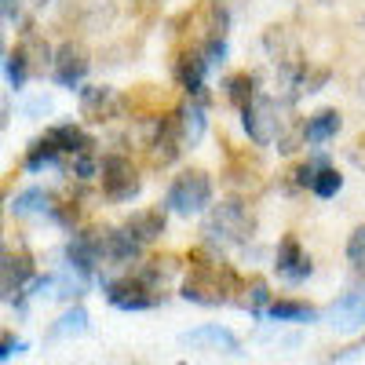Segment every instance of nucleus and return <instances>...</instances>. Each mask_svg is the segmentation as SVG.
Wrapping results in <instances>:
<instances>
[{
  "instance_id": "18",
  "label": "nucleus",
  "mask_w": 365,
  "mask_h": 365,
  "mask_svg": "<svg viewBox=\"0 0 365 365\" xmlns=\"http://www.w3.org/2000/svg\"><path fill=\"white\" fill-rule=\"evenodd\" d=\"M340 128H344V117L336 110H318L314 117L303 120V135H307V143H329V139H336Z\"/></svg>"
},
{
  "instance_id": "8",
  "label": "nucleus",
  "mask_w": 365,
  "mask_h": 365,
  "mask_svg": "<svg viewBox=\"0 0 365 365\" xmlns=\"http://www.w3.org/2000/svg\"><path fill=\"white\" fill-rule=\"evenodd\" d=\"M29 282H34V259L26 252H0V299L15 303Z\"/></svg>"
},
{
  "instance_id": "16",
  "label": "nucleus",
  "mask_w": 365,
  "mask_h": 365,
  "mask_svg": "<svg viewBox=\"0 0 365 365\" xmlns=\"http://www.w3.org/2000/svg\"><path fill=\"white\" fill-rule=\"evenodd\" d=\"M125 230L139 241V245H150L165 234V208H139L132 212V220L125 223Z\"/></svg>"
},
{
  "instance_id": "11",
  "label": "nucleus",
  "mask_w": 365,
  "mask_h": 365,
  "mask_svg": "<svg viewBox=\"0 0 365 365\" xmlns=\"http://www.w3.org/2000/svg\"><path fill=\"white\" fill-rule=\"evenodd\" d=\"M88 66H91L88 51L81 44H73V41H66L63 48L55 51V58H51V73H55V81L63 84V88H77L84 81Z\"/></svg>"
},
{
  "instance_id": "1",
  "label": "nucleus",
  "mask_w": 365,
  "mask_h": 365,
  "mask_svg": "<svg viewBox=\"0 0 365 365\" xmlns=\"http://www.w3.org/2000/svg\"><path fill=\"white\" fill-rule=\"evenodd\" d=\"M241 282L234 278V270L216 259L205 249H194L190 252V274L182 282V299L190 303H201V307H220V303L230 299V292H237Z\"/></svg>"
},
{
  "instance_id": "7",
  "label": "nucleus",
  "mask_w": 365,
  "mask_h": 365,
  "mask_svg": "<svg viewBox=\"0 0 365 365\" xmlns=\"http://www.w3.org/2000/svg\"><path fill=\"white\" fill-rule=\"evenodd\" d=\"M99 182H103V194L110 201H132L143 187V179L135 172V165L120 154H110L99 161Z\"/></svg>"
},
{
  "instance_id": "31",
  "label": "nucleus",
  "mask_w": 365,
  "mask_h": 365,
  "mask_svg": "<svg viewBox=\"0 0 365 365\" xmlns=\"http://www.w3.org/2000/svg\"><path fill=\"white\" fill-rule=\"evenodd\" d=\"M19 15V0H0V19H15Z\"/></svg>"
},
{
  "instance_id": "23",
  "label": "nucleus",
  "mask_w": 365,
  "mask_h": 365,
  "mask_svg": "<svg viewBox=\"0 0 365 365\" xmlns=\"http://www.w3.org/2000/svg\"><path fill=\"white\" fill-rule=\"evenodd\" d=\"M307 187L318 194V197H336L340 194V187H344V175L336 172V168H329V165H314L311 168V182Z\"/></svg>"
},
{
  "instance_id": "20",
  "label": "nucleus",
  "mask_w": 365,
  "mask_h": 365,
  "mask_svg": "<svg viewBox=\"0 0 365 365\" xmlns=\"http://www.w3.org/2000/svg\"><path fill=\"white\" fill-rule=\"evenodd\" d=\"M179 128H182V139L187 143H197L201 132H205V106H201V96H190L179 110Z\"/></svg>"
},
{
  "instance_id": "13",
  "label": "nucleus",
  "mask_w": 365,
  "mask_h": 365,
  "mask_svg": "<svg viewBox=\"0 0 365 365\" xmlns=\"http://www.w3.org/2000/svg\"><path fill=\"white\" fill-rule=\"evenodd\" d=\"M172 70H175V81L187 88L190 96H201V91H205V73H208L212 66H208V58H205L197 48H179Z\"/></svg>"
},
{
  "instance_id": "27",
  "label": "nucleus",
  "mask_w": 365,
  "mask_h": 365,
  "mask_svg": "<svg viewBox=\"0 0 365 365\" xmlns=\"http://www.w3.org/2000/svg\"><path fill=\"white\" fill-rule=\"evenodd\" d=\"M347 259H351L354 270H365V227H358L347 237Z\"/></svg>"
},
{
  "instance_id": "30",
  "label": "nucleus",
  "mask_w": 365,
  "mask_h": 365,
  "mask_svg": "<svg viewBox=\"0 0 365 365\" xmlns=\"http://www.w3.org/2000/svg\"><path fill=\"white\" fill-rule=\"evenodd\" d=\"M22 351H26V344H22V340H15L11 332H0V361L11 358V354H22Z\"/></svg>"
},
{
  "instance_id": "21",
  "label": "nucleus",
  "mask_w": 365,
  "mask_h": 365,
  "mask_svg": "<svg viewBox=\"0 0 365 365\" xmlns=\"http://www.w3.org/2000/svg\"><path fill=\"white\" fill-rule=\"evenodd\" d=\"M267 314L274 322H314V307H307V303H299V299H274L267 303Z\"/></svg>"
},
{
  "instance_id": "5",
  "label": "nucleus",
  "mask_w": 365,
  "mask_h": 365,
  "mask_svg": "<svg viewBox=\"0 0 365 365\" xmlns=\"http://www.w3.org/2000/svg\"><path fill=\"white\" fill-rule=\"evenodd\" d=\"M212 201V179L205 168H187L172 179L168 187V208L179 212V216H194Z\"/></svg>"
},
{
  "instance_id": "12",
  "label": "nucleus",
  "mask_w": 365,
  "mask_h": 365,
  "mask_svg": "<svg viewBox=\"0 0 365 365\" xmlns=\"http://www.w3.org/2000/svg\"><path fill=\"white\" fill-rule=\"evenodd\" d=\"M117 113H120V96H117L113 88H106V84L81 88V117L103 125V120H113Z\"/></svg>"
},
{
  "instance_id": "26",
  "label": "nucleus",
  "mask_w": 365,
  "mask_h": 365,
  "mask_svg": "<svg viewBox=\"0 0 365 365\" xmlns=\"http://www.w3.org/2000/svg\"><path fill=\"white\" fill-rule=\"evenodd\" d=\"M88 329V311L84 307H73V311H66L63 318H58V325H55V336H77V332H84Z\"/></svg>"
},
{
  "instance_id": "10",
  "label": "nucleus",
  "mask_w": 365,
  "mask_h": 365,
  "mask_svg": "<svg viewBox=\"0 0 365 365\" xmlns=\"http://www.w3.org/2000/svg\"><path fill=\"white\" fill-rule=\"evenodd\" d=\"M15 55L26 63L29 77L44 73V70L51 66V58H55V51H51V44L44 41V34H37V26H22V34H19V41H15Z\"/></svg>"
},
{
  "instance_id": "28",
  "label": "nucleus",
  "mask_w": 365,
  "mask_h": 365,
  "mask_svg": "<svg viewBox=\"0 0 365 365\" xmlns=\"http://www.w3.org/2000/svg\"><path fill=\"white\" fill-rule=\"evenodd\" d=\"M267 303H270L267 282H263V278H252V282H249V307H252V314H263Z\"/></svg>"
},
{
  "instance_id": "29",
  "label": "nucleus",
  "mask_w": 365,
  "mask_h": 365,
  "mask_svg": "<svg viewBox=\"0 0 365 365\" xmlns=\"http://www.w3.org/2000/svg\"><path fill=\"white\" fill-rule=\"evenodd\" d=\"M8 81H11V88H22L26 81H29V70H26V63L11 51V58H8Z\"/></svg>"
},
{
  "instance_id": "19",
  "label": "nucleus",
  "mask_w": 365,
  "mask_h": 365,
  "mask_svg": "<svg viewBox=\"0 0 365 365\" xmlns=\"http://www.w3.org/2000/svg\"><path fill=\"white\" fill-rule=\"evenodd\" d=\"M48 135H51L55 146L63 150V154H70V158H77V154H84V150L96 146V143H91V135L81 132L77 125H55V128H48Z\"/></svg>"
},
{
  "instance_id": "14",
  "label": "nucleus",
  "mask_w": 365,
  "mask_h": 365,
  "mask_svg": "<svg viewBox=\"0 0 365 365\" xmlns=\"http://www.w3.org/2000/svg\"><path fill=\"white\" fill-rule=\"evenodd\" d=\"M274 267H278V274L285 282H303L311 274V256L303 252V245L292 234H285L282 245H278V263H274Z\"/></svg>"
},
{
  "instance_id": "25",
  "label": "nucleus",
  "mask_w": 365,
  "mask_h": 365,
  "mask_svg": "<svg viewBox=\"0 0 365 365\" xmlns=\"http://www.w3.org/2000/svg\"><path fill=\"white\" fill-rule=\"evenodd\" d=\"M227 99L241 110V106H249L256 99V77L252 73H234L227 77Z\"/></svg>"
},
{
  "instance_id": "3",
  "label": "nucleus",
  "mask_w": 365,
  "mask_h": 365,
  "mask_svg": "<svg viewBox=\"0 0 365 365\" xmlns=\"http://www.w3.org/2000/svg\"><path fill=\"white\" fill-rule=\"evenodd\" d=\"M252 230H256V216L241 201L216 205L205 220V234L212 241H223V245H241V241L252 237Z\"/></svg>"
},
{
  "instance_id": "33",
  "label": "nucleus",
  "mask_w": 365,
  "mask_h": 365,
  "mask_svg": "<svg viewBox=\"0 0 365 365\" xmlns=\"http://www.w3.org/2000/svg\"><path fill=\"white\" fill-rule=\"evenodd\" d=\"M0 48H4V44H0Z\"/></svg>"
},
{
  "instance_id": "17",
  "label": "nucleus",
  "mask_w": 365,
  "mask_h": 365,
  "mask_svg": "<svg viewBox=\"0 0 365 365\" xmlns=\"http://www.w3.org/2000/svg\"><path fill=\"white\" fill-rule=\"evenodd\" d=\"M329 318H332V325H336V329H358V325H365V289L347 292L340 303H332Z\"/></svg>"
},
{
  "instance_id": "15",
  "label": "nucleus",
  "mask_w": 365,
  "mask_h": 365,
  "mask_svg": "<svg viewBox=\"0 0 365 365\" xmlns=\"http://www.w3.org/2000/svg\"><path fill=\"white\" fill-rule=\"evenodd\" d=\"M182 344L187 347H208V351H227V354H234L241 344H237V336L230 329H223V325H201V329H190V332H182Z\"/></svg>"
},
{
  "instance_id": "32",
  "label": "nucleus",
  "mask_w": 365,
  "mask_h": 365,
  "mask_svg": "<svg viewBox=\"0 0 365 365\" xmlns=\"http://www.w3.org/2000/svg\"><path fill=\"white\" fill-rule=\"evenodd\" d=\"M0 201H4V194H0Z\"/></svg>"
},
{
  "instance_id": "24",
  "label": "nucleus",
  "mask_w": 365,
  "mask_h": 365,
  "mask_svg": "<svg viewBox=\"0 0 365 365\" xmlns=\"http://www.w3.org/2000/svg\"><path fill=\"white\" fill-rule=\"evenodd\" d=\"M55 205H51V194H44V190H26V194H19L15 197V205H11V212L15 216H44V212H51Z\"/></svg>"
},
{
  "instance_id": "4",
  "label": "nucleus",
  "mask_w": 365,
  "mask_h": 365,
  "mask_svg": "<svg viewBox=\"0 0 365 365\" xmlns=\"http://www.w3.org/2000/svg\"><path fill=\"white\" fill-rule=\"evenodd\" d=\"M106 299L113 303L117 311H150L161 303V292H158V282L150 278L146 270L139 274H128V278H117L106 285Z\"/></svg>"
},
{
  "instance_id": "9",
  "label": "nucleus",
  "mask_w": 365,
  "mask_h": 365,
  "mask_svg": "<svg viewBox=\"0 0 365 365\" xmlns=\"http://www.w3.org/2000/svg\"><path fill=\"white\" fill-rule=\"evenodd\" d=\"M182 146H187V139H182V128H179V113L172 110V113L161 117L158 135H154V143H150V161H154L158 168H165L179 158Z\"/></svg>"
},
{
  "instance_id": "6",
  "label": "nucleus",
  "mask_w": 365,
  "mask_h": 365,
  "mask_svg": "<svg viewBox=\"0 0 365 365\" xmlns=\"http://www.w3.org/2000/svg\"><path fill=\"white\" fill-rule=\"evenodd\" d=\"M241 120H245V132L256 146H270V143H278L282 128H285V120L278 103L267 99V96H256L249 106H241Z\"/></svg>"
},
{
  "instance_id": "22",
  "label": "nucleus",
  "mask_w": 365,
  "mask_h": 365,
  "mask_svg": "<svg viewBox=\"0 0 365 365\" xmlns=\"http://www.w3.org/2000/svg\"><path fill=\"white\" fill-rule=\"evenodd\" d=\"M58 158H63V150H58V146H55V139L44 132L34 146H29V154H26V168H29V172H41L44 165H55Z\"/></svg>"
},
{
  "instance_id": "2",
  "label": "nucleus",
  "mask_w": 365,
  "mask_h": 365,
  "mask_svg": "<svg viewBox=\"0 0 365 365\" xmlns=\"http://www.w3.org/2000/svg\"><path fill=\"white\" fill-rule=\"evenodd\" d=\"M182 37H187V48H197L208 66H216L223 58V37H227V8L220 0H205L197 4L190 15H187V29H182Z\"/></svg>"
}]
</instances>
